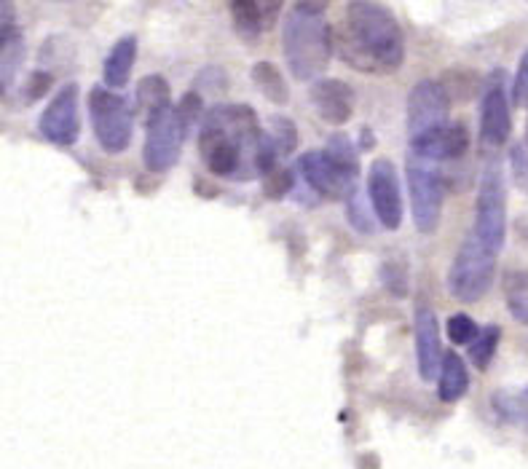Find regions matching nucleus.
I'll list each match as a JSON object with an SVG mask.
<instances>
[{"label": "nucleus", "instance_id": "1", "mask_svg": "<svg viewBox=\"0 0 528 469\" xmlns=\"http://www.w3.org/2000/svg\"><path fill=\"white\" fill-rule=\"evenodd\" d=\"M263 129L250 105H218L207 113L199 134V156L212 175L255 180Z\"/></svg>", "mask_w": 528, "mask_h": 469}, {"label": "nucleus", "instance_id": "2", "mask_svg": "<svg viewBox=\"0 0 528 469\" xmlns=\"http://www.w3.org/2000/svg\"><path fill=\"white\" fill-rule=\"evenodd\" d=\"M333 46L362 73H392L405 59L403 27L384 3H349L346 25L333 30Z\"/></svg>", "mask_w": 528, "mask_h": 469}, {"label": "nucleus", "instance_id": "3", "mask_svg": "<svg viewBox=\"0 0 528 469\" xmlns=\"http://www.w3.org/2000/svg\"><path fill=\"white\" fill-rule=\"evenodd\" d=\"M327 3H295L285 22L282 49L298 81H314L333 57V27L325 19Z\"/></svg>", "mask_w": 528, "mask_h": 469}, {"label": "nucleus", "instance_id": "4", "mask_svg": "<svg viewBox=\"0 0 528 469\" xmlns=\"http://www.w3.org/2000/svg\"><path fill=\"white\" fill-rule=\"evenodd\" d=\"M496 274V252L470 234L456 252L448 271V290L456 301L478 303L491 290Z\"/></svg>", "mask_w": 528, "mask_h": 469}, {"label": "nucleus", "instance_id": "5", "mask_svg": "<svg viewBox=\"0 0 528 469\" xmlns=\"http://www.w3.org/2000/svg\"><path fill=\"white\" fill-rule=\"evenodd\" d=\"M89 116H92L97 143L105 153H124L132 143L135 116L121 94L105 86H94L89 92Z\"/></svg>", "mask_w": 528, "mask_h": 469}, {"label": "nucleus", "instance_id": "6", "mask_svg": "<svg viewBox=\"0 0 528 469\" xmlns=\"http://www.w3.org/2000/svg\"><path fill=\"white\" fill-rule=\"evenodd\" d=\"M480 242L488 250L499 252L504 247V234H507V188H504V175L496 161H491L483 169L478 188V204H475V231Z\"/></svg>", "mask_w": 528, "mask_h": 469}, {"label": "nucleus", "instance_id": "7", "mask_svg": "<svg viewBox=\"0 0 528 469\" xmlns=\"http://www.w3.org/2000/svg\"><path fill=\"white\" fill-rule=\"evenodd\" d=\"M405 175H408V191H411L413 223L421 234H432L440 223L443 183H440L435 169H429L424 159H416V156L408 159Z\"/></svg>", "mask_w": 528, "mask_h": 469}, {"label": "nucleus", "instance_id": "8", "mask_svg": "<svg viewBox=\"0 0 528 469\" xmlns=\"http://www.w3.org/2000/svg\"><path fill=\"white\" fill-rule=\"evenodd\" d=\"M298 172L309 185V191L325 196V199H349L357 191V177H360V172L336 164L327 156L325 148L303 153L298 159Z\"/></svg>", "mask_w": 528, "mask_h": 469}, {"label": "nucleus", "instance_id": "9", "mask_svg": "<svg viewBox=\"0 0 528 469\" xmlns=\"http://www.w3.org/2000/svg\"><path fill=\"white\" fill-rule=\"evenodd\" d=\"M183 129L177 124L175 108L169 105L161 110L151 121H145V148L143 161L151 172H167L180 159V148H183Z\"/></svg>", "mask_w": 528, "mask_h": 469}, {"label": "nucleus", "instance_id": "10", "mask_svg": "<svg viewBox=\"0 0 528 469\" xmlns=\"http://www.w3.org/2000/svg\"><path fill=\"white\" fill-rule=\"evenodd\" d=\"M451 102V94L445 92L440 81L424 78L413 86L408 94V134H411V140L448 124L445 118H448Z\"/></svg>", "mask_w": 528, "mask_h": 469}, {"label": "nucleus", "instance_id": "11", "mask_svg": "<svg viewBox=\"0 0 528 469\" xmlns=\"http://www.w3.org/2000/svg\"><path fill=\"white\" fill-rule=\"evenodd\" d=\"M368 196L373 204V215L378 223L389 231L403 226V196H400V180L397 169L389 159H376L368 172Z\"/></svg>", "mask_w": 528, "mask_h": 469}, {"label": "nucleus", "instance_id": "12", "mask_svg": "<svg viewBox=\"0 0 528 469\" xmlns=\"http://www.w3.org/2000/svg\"><path fill=\"white\" fill-rule=\"evenodd\" d=\"M512 118L510 102L504 94V73L494 70L483 86V102H480V143L488 148H499L510 140Z\"/></svg>", "mask_w": 528, "mask_h": 469}, {"label": "nucleus", "instance_id": "13", "mask_svg": "<svg viewBox=\"0 0 528 469\" xmlns=\"http://www.w3.org/2000/svg\"><path fill=\"white\" fill-rule=\"evenodd\" d=\"M41 134L54 145L68 148L81 134V121H78V84H65L54 94V100L46 105L41 121H38Z\"/></svg>", "mask_w": 528, "mask_h": 469}, {"label": "nucleus", "instance_id": "14", "mask_svg": "<svg viewBox=\"0 0 528 469\" xmlns=\"http://www.w3.org/2000/svg\"><path fill=\"white\" fill-rule=\"evenodd\" d=\"M411 145L413 156H419L424 161H456L467 153L470 132L461 121H448V124L437 126L432 132L411 140Z\"/></svg>", "mask_w": 528, "mask_h": 469}, {"label": "nucleus", "instance_id": "15", "mask_svg": "<svg viewBox=\"0 0 528 469\" xmlns=\"http://www.w3.org/2000/svg\"><path fill=\"white\" fill-rule=\"evenodd\" d=\"M309 100L322 121L346 124L354 113V89L341 78H319L311 84Z\"/></svg>", "mask_w": 528, "mask_h": 469}, {"label": "nucleus", "instance_id": "16", "mask_svg": "<svg viewBox=\"0 0 528 469\" xmlns=\"http://www.w3.org/2000/svg\"><path fill=\"white\" fill-rule=\"evenodd\" d=\"M443 346H440V325H437L435 311L429 306L416 309V362L424 381H435L437 373L443 370Z\"/></svg>", "mask_w": 528, "mask_h": 469}, {"label": "nucleus", "instance_id": "17", "mask_svg": "<svg viewBox=\"0 0 528 469\" xmlns=\"http://www.w3.org/2000/svg\"><path fill=\"white\" fill-rule=\"evenodd\" d=\"M0 11H3V25H0V89H3V97H9V89L17 81L19 67L25 59V38H22V30L14 25V6L0 3Z\"/></svg>", "mask_w": 528, "mask_h": 469}, {"label": "nucleus", "instance_id": "18", "mask_svg": "<svg viewBox=\"0 0 528 469\" xmlns=\"http://www.w3.org/2000/svg\"><path fill=\"white\" fill-rule=\"evenodd\" d=\"M135 57H137L135 35L118 38L116 46L110 49L108 59H105V70H102V81H105V86H110V89H124V86L129 84V76H132Z\"/></svg>", "mask_w": 528, "mask_h": 469}, {"label": "nucleus", "instance_id": "19", "mask_svg": "<svg viewBox=\"0 0 528 469\" xmlns=\"http://www.w3.org/2000/svg\"><path fill=\"white\" fill-rule=\"evenodd\" d=\"M470 389V376L467 365L456 352H445L443 370H440V384H437V397L443 402L461 400Z\"/></svg>", "mask_w": 528, "mask_h": 469}, {"label": "nucleus", "instance_id": "20", "mask_svg": "<svg viewBox=\"0 0 528 469\" xmlns=\"http://www.w3.org/2000/svg\"><path fill=\"white\" fill-rule=\"evenodd\" d=\"M231 17H234L236 35L247 43H258L266 25H263V11L258 0H234L231 3Z\"/></svg>", "mask_w": 528, "mask_h": 469}, {"label": "nucleus", "instance_id": "21", "mask_svg": "<svg viewBox=\"0 0 528 469\" xmlns=\"http://www.w3.org/2000/svg\"><path fill=\"white\" fill-rule=\"evenodd\" d=\"M137 108L145 121L169 108V84L164 76H145L137 86Z\"/></svg>", "mask_w": 528, "mask_h": 469}, {"label": "nucleus", "instance_id": "22", "mask_svg": "<svg viewBox=\"0 0 528 469\" xmlns=\"http://www.w3.org/2000/svg\"><path fill=\"white\" fill-rule=\"evenodd\" d=\"M252 81L258 86V92L269 102L285 105L290 100V89H287L285 76L279 73V67L274 62H258L252 67Z\"/></svg>", "mask_w": 528, "mask_h": 469}, {"label": "nucleus", "instance_id": "23", "mask_svg": "<svg viewBox=\"0 0 528 469\" xmlns=\"http://www.w3.org/2000/svg\"><path fill=\"white\" fill-rule=\"evenodd\" d=\"M494 413L504 424H528V389L512 392V389H499L491 397Z\"/></svg>", "mask_w": 528, "mask_h": 469}, {"label": "nucleus", "instance_id": "24", "mask_svg": "<svg viewBox=\"0 0 528 469\" xmlns=\"http://www.w3.org/2000/svg\"><path fill=\"white\" fill-rule=\"evenodd\" d=\"M499 338H502V327L499 325H488L480 330V335L475 338V344L470 346V360L478 370H488L491 360H494L496 346H499Z\"/></svg>", "mask_w": 528, "mask_h": 469}, {"label": "nucleus", "instance_id": "25", "mask_svg": "<svg viewBox=\"0 0 528 469\" xmlns=\"http://www.w3.org/2000/svg\"><path fill=\"white\" fill-rule=\"evenodd\" d=\"M440 84L445 86V92L451 94V100H472V94H475V89L480 86V78L472 73V70H461V67H456V70H448L443 76V81Z\"/></svg>", "mask_w": 528, "mask_h": 469}, {"label": "nucleus", "instance_id": "26", "mask_svg": "<svg viewBox=\"0 0 528 469\" xmlns=\"http://www.w3.org/2000/svg\"><path fill=\"white\" fill-rule=\"evenodd\" d=\"M175 116H177V124H180V129H183V137H188L191 134V129L199 121H202L204 116V97L199 92H185L183 100L177 102L175 108Z\"/></svg>", "mask_w": 528, "mask_h": 469}, {"label": "nucleus", "instance_id": "27", "mask_svg": "<svg viewBox=\"0 0 528 469\" xmlns=\"http://www.w3.org/2000/svg\"><path fill=\"white\" fill-rule=\"evenodd\" d=\"M325 153L344 169L360 172V159H357V151H354L352 137H346V134H330V137H327Z\"/></svg>", "mask_w": 528, "mask_h": 469}, {"label": "nucleus", "instance_id": "28", "mask_svg": "<svg viewBox=\"0 0 528 469\" xmlns=\"http://www.w3.org/2000/svg\"><path fill=\"white\" fill-rule=\"evenodd\" d=\"M271 137L279 148V156H290L298 145V129H295L293 118L274 116L271 118Z\"/></svg>", "mask_w": 528, "mask_h": 469}, {"label": "nucleus", "instance_id": "29", "mask_svg": "<svg viewBox=\"0 0 528 469\" xmlns=\"http://www.w3.org/2000/svg\"><path fill=\"white\" fill-rule=\"evenodd\" d=\"M295 188V172L290 167H277L271 175L263 177V196L266 199H285Z\"/></svg>", "mask_w": 528, "mask_h": 469}, {"label": "nucleus", "instance_id": "30", "mask_svg": "<svg viewBox=\"0 0 528 469\" xmlns=\"http://www.w3.org/2000/svg\"><path fill=\"white\" fill-rule=\"evenodd\" d=\"M445 330H448V338H451L453 344H461V346L464 344L472 346L475 344V338L480 335V327L475 325V319L467 317V314H451Z\"/></svg>", "mask_w": 528, "mask_h": 469}, {"label": "nucleus", "instance_id": "31", "mask_svg": "<svg viewBox=\"0 0 528 469\" xmlns=\"http://www.w3.org/2000/svg\"><path fill=\"white\" fill-rule=\"evenodd\" d=\"M381 282L392 295L397 298H405L408 295V274H405L403 266H397L394 260H386L381 266Z\"/></svg>", "mask_w": 528, "mask_h": 469}, {"label": "nucleus", "instance_id": "32", "mask_svg": "<svg viewBox=\"0 0 528 469\" xmlns=\"http://www.w3.org/2000/svg\"><path fill=\"white\" fill-rule=\"evenodd\" d=\"M346 218H349V226L360 234H370L373 231V220L365 212V204H362L360 191H354L349 199H346Z\"/></svg>", "mask_w": 528, "mask_h": 469}, {"label": "nucleus", "instance_id": "33", "mask_svg": "<svg viewBox=\"0 0 528 469\" xmlns=\"http://www.w3.org/2000/svg\"><path fill=\"white\" fill-rule=\"evenodd\" d=\"M51 84H54V76H51V73H46V70H35L33 76L25 81V86H22V100L25 102L41 100V97L49 94Z\"/></svg>", "mask_w": 528, "mask_h": 469}, {"label": "nucleus", "instance_id": "34", "mask_svg": "<svg viewBox=\"0 0 528 469\" xmlns=\"http://www.w3.org/2000/svg\"><path fill=\"white\" fill-rule=\"evenodd\" d=\"M199 86L212 89L215 94H223L228 89V76L220 67H207V70H202V73L196 76V81H193V89H199Z\"/></svg>", "mask_w": 528, "mask_h": 469}, {"label": "nucleus", "instance_id": "35", "mask_svg": "<svg viewBox=\"0 0 528 469\" xmlns=\"http://www.w3.org/2000/svg\"><path fill=\"white\" fill-rule=\"evenodd\" d=\"M512 100L515 105H528V51L520 59L518 76L512 81Z\"/></svg>", "mask_w": 528, "mask_h": 469}, {"label": "nucleus", "instance_id": "36", "mask_svg": "<svg viewBox=\"0 0 528 469\" xmlns=\"http://www.w3.org/2000/svg\"><path fill=\"white\" fill-rule=\"evenodd\" d=\"M507 309L520 325H528V290H512L507 293Z\"/></svg>", "mask_w": 528, "mask_h": 469}, {"label": "nucleus", "instance_id": "37", "mask_svg": "<svg viewBox=\"0 0 528 469\" xmlns=\"http://www.w3.org/2000/svg\"><path fill=\"white\" fill-rule=\"evenodd\" d=\"M512 172L523 188H528V148L526 145H515L512 148Z\"/></svg>", "mask_w": 528, "mask_h": 469}, {"label": "nucleus", "instance_id": "38", "mask_svg": "<svg viewBox=\"0 0 528 469\" xmlns=\"http://www.w3.org/2000/svg\"><path fill=\"white\" fill-rule=\"evenodd\" d=\"M260 11H263V25H266V30H271V27H274V22H277L279 11H282V3H279V0H271V3H260Z\"/></svg>", "mask_w": 528, "mask_h": 469}, {"label": "nucleus", "instance_id": "39", "mask_svg": "<svg viewBox=\"0 0 528 469\" xmlns=\"http://www.w3.org/2000/svg\"><path fill=\"white\" fill-rule=\"evenodd\" d=\"M360 145H362V151H370V148H373V145H376V140H373V132H370L368 126H365V129H362V134H360Z\"/></svg>", "mask_w": 528, "mask_h": 469}, {"label": "nucleus", "instance_id": "40", "mask_svg": "<svg viewBox=\"0 0 528 469\" xmlns=\"http://www.w3.org/2000/svg\"><path fill=\"white\" fill-rule=\"evenodd\" d=\"M196 193H199V196H218V191H215V185H210V183H202V180H196Z\"/></svg>", "mask_w": 528, "mask_h": 469}]
</instances>
